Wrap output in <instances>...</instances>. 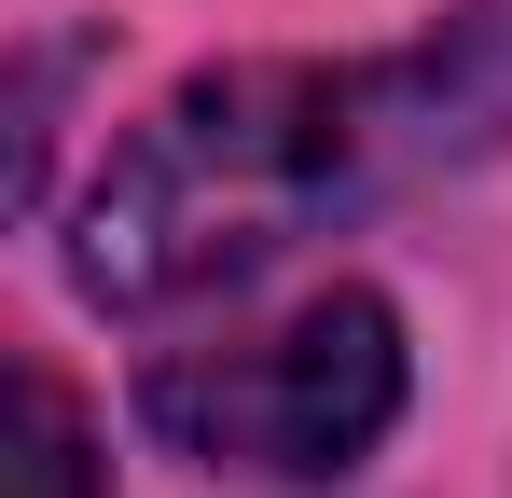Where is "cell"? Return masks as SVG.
I'll list each match as a JSON object with an SVG mask.
<instances>
[{
  "label": "cell",
  "mask_w": 512,
  "mask_h": 498,
  "mask_svg": "<svg viewBox=\"0 0 512 498\" xmlns=\"http://www.w3.org/2000/svg\"><path fill=\"white\" fill-rule=\"evenodd\" d=\"M512 139V0H457L388 56H236L153 97L70 208V291L167 319Z\"/></svg>",
  "instance_id": "1"
},
{
  "label": "cell",
  "mask_w": 512,
  "mask_h": 498,
  "mask_svg": "<svg viewBox=\"0 0 512 498\" xmlns=\"http://www.w3.org/2000/svg\"><path fill=\"white\" fill-rule=\"evenodd\" d=\"M402 388H416V360H402V319H388V291H305L291 319L263 332H222V346H167L153 374H139V429L194 457V471H277V485H333L360 471L388 429H402Z\"/></svg>",
  "instance_id": "2"
},
{
  "label": "cell",
  "mask_w": 512,
  "mask_h": 498,
  "mask_svg": "<svg viewBox=\"0 0 512 498\" xmlns=\"http://www.w3.org/2000/svg\"><path fill=\"white\" fill-rule=\"evenodd\" d=\"M14 498H97V443H84V402L28 360L14 374Z\"/></svg>",
  "instance_id": "3"
}]
</instances>
